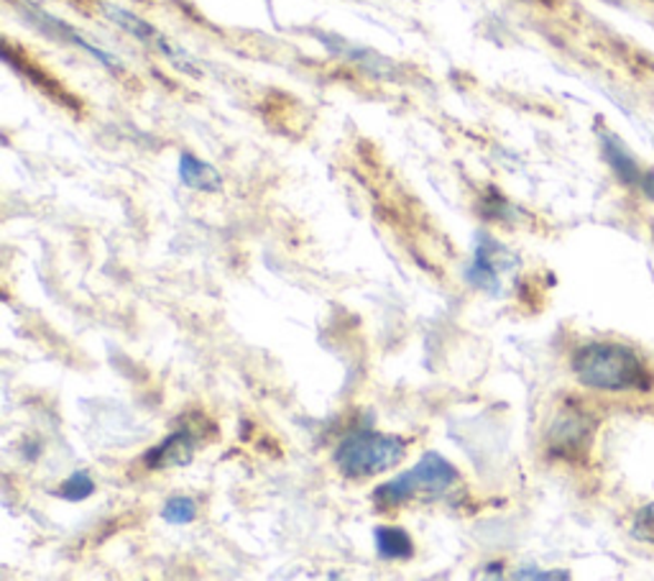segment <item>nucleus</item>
Here are the masks:
<instances>
[{"label": "nucleus", "instance_id": "3", "mask_svg": "<svg viewBox=\"0 0 654 581\" xmlns=\"http://www.w3.org/2000/svg\"><path fill=\"white\" fill-rule=\"evenodd\" d=\"M402 435L381 431H355L335 449V467L348 479H369L402 464L406 457Z\"/></svg>", "mask_w": 654, "mask_h": 581}, {"label": "nucleus", "instance_id": "2", "mask_svg": "<svg viewBox=\"0 0 654 581\" xmlns=\"http://www.w3.org/2000/svg\"><path fill=\"white\" fill-rule=\"evenodd\" d=\"M461 482L457 469L450 464L445 457L430 451L414 464L412 469L402 471L394 479H389L381 487H376L371 494L373 504L379 510H394L399 504L414 500V497H437Z\"/></svg>", "mask_w": 654, "mask_h": 581}, {"label": "nucleus", "instance_id": "13", "mask_svg": "<svg viewBox=\"0 0 654 581\" xmlns=\"http://www.w3.org/2000/svg\"><path fill=\"white\" fill-rule=\"evenodd\" d=\"M57 494L67 502H82V500H88V497L95 494V482H92V477L88 474V471H74L67 482L59 484Z\"/></svg>", "mask_w": 654, "mask_h": 581}, {"label": "nucleus", "instance_id": "12", "mask_svg": "<svg viewBox=\"0 0 654 581\" xmlns=\"http://www.w3.org/2000/svg\"><path fill=\"white\" fill-rule=\"evenodd\" d=\"M161 518H164L169 525H190L198 520V502L184 494L169 497L164 508H161Z\"/></svg>", "mask_w": 654, "mask_h": 581}, {"label": "nucleus", "instance_id": "16", "mask_svg": "<svg viewBox=\"0 0 654 581\" xmlns=\"http://www.w3.org/2000/svg\"><path fill=\"white\" fill-rule=\"evenodd\" d=\"M640 190L644 192V198L654 203V170H644L642 180H640Z\"/></svg>", "mask_w": 654, "mask_h": 581}, {"label": "nucleus", "instance_id": "11", "mask_svg": "<svg viewBox=\"0 0 654 581\" xmlns=\"http://www.w3.org/2000/svg\"><path fill=\"white\" fill-rule=\"evenodd\" d=\"M373 541H376L379 559L384 561H406L414 555V541L404 528L381 525L373 530Z\"/></svg>", "mask_w": 654, "mask_h": 581}, {"label": "nucleus", "instance_id": "9", "mask_svg": "<svg viewBox=\"0 0 654 581\" xmlns=\"http://www.w3.org/2000/svg\"><path fill=\"white\" fill-rule=\"evenodd\" d=\"M601 151H603V159H606V164L611 167V172L616 174V180L626 184V188H640V180L644 170L636 162L632 151H628L622 141H618L614 133H601Z\"/></svg>", "mask_w": 654, "mask_h": 581}, {"label": "nucleus", "instance_id": "15", "mask_svg": "<svg viewBox=\"0 0 654 581\" xmlns=\"http://www.w3.org/2000/svg\"><path fill=\"white\" fill-rule=\"evenodd\" d=\"M514 579H571L567 571H542L537 567H526L514 571Z\"/></svg>", "mask_w": 654, "mask_h": 581}, {"label": "nucleus", "instance_id": "7", "mask_svg": "<svg viewBox=\"0 0 654 581\" xmlns=\"http://www.w3.org/2000/svg\"><path fill=\"white\" fill-rule=\"evenodd\" d=\"M194 449H198L194 433L190 431V428H184V431H174L172 435H167L164 441L157 443L154 449L147 451L143 464H147V469H151V471L187 467V464H192Z\"/></svg>", "mask_w": 654, "mask_h": 581}, {"label": "nucleus", "instance_id": "1", "mask_svg": "<svg viewBox=\"0 0 654 581\" xmlns=\"http://www.w3.org/2000/svg\"><path fill=\"white\" fill-rule=\"evenodd\" d=\"M573 374L583 387L598 392H650L654 387L647 361L616 341H591L577 349Z\"/></svg>", "mask_w": 654, "mask_h": 581}, {"label": "nucleus", "instance_id": "6", "mask_svg": "<svg viewBox=\"0 0 654 581\" xmlns=\"http://www.w3.org/2000/svg\"><path fill=\"white\" fill-rule=\"evenodd\" d=\"M591 433H593V425L588 418L575 415V412L573 415H563L555 425H552L550 451L563 459L581 457V453L588 449Z\"/></svg>", "mask_w": 654, "mask_h": 581}, {"label": "nucleus", "instance_id": "10", "mask_svg": "<svg viewBox=\"0 0 654 581\" xmlns=\"http://www.w3.org/2000/svg\"><path fill=\"white\" fill-rule=\"evenodd\" d=\"M180 180L190 190H200V192L223 190V177H220L215 167L202 162V159L190 154V151H184V154L180 157Z\"/></svg>", "mask_w": 654, "mask_h": 581}, {"label": "nucleus", "instance_id": "8", "mask_svg": "<svg viewBox=\"0 0 654 581\" xmlns=\"http://www.w3.org/2000/svg\"><path fill=\"white\" fill-rule=\"evenodd\" d=\"M103 11L108 13L110 21L118 23V27H121L123 31H129L131 37L143 41V44L159 49L161 54H167L169 59H174V62L180 64V67H187V62H182V52H180V49H174L172 44H169L167 37H161V33L154 27H151L149 21L139 19V16H133L131 11H125V8H121V6L103 3Z\"/></svg>", "mask_w": 654, "mask_h": 581}, {"label": "nucleus", "instance_id": "4", "mask_svg": "<svg viewBox=\"0 0 654 581\" xmlns=\"http://www.w3.org/2000/svg\"><path fill=\"white\" fill-rule=\"evenodd\" d=\"M504 249L499 247L494 239H489L486 233H479V241H475V251H473V262L465 269V280L473 288H481L486 292H499V272L504 269Z\"/></svg>", "mask_w": 654, "mask_h": 581}, {"label": "nucleus", "instance_id": "5", "mask_svg": "<svg viewBox=\"0 0 654 581\" xmlns=\"http://www.w3.org/2000/svg\"><path fill=\"white\" fill-rule=\"evenodd\" d=\"M23 11H27L29 21L33 23V27H37L39 31H44L47 37L59 39V41H67V44H74V47L84 49V52L95 57L98 62H103L105 67H110V70H121V64H118V59H115V57H110V54L105 52V49H98L95 44H90L88 39L80 37V33L74 31L72 27H67V23H62L59 19H54V16H49L47 11H41V8H37V6H27V8H23Z\"/></svg>", "mask_w": 654, "mask_h": 581}, {"label": "nucleus", "instance_id": "14", "mask_svg": "<svg viewBox=\"0 0 654 581\" xmlns=\"http://www.w3.org/2000/svg\"><path fill=\"white\" fill-rule=\"evenodd\" d=\"M634 533L636 538H642V541L654 543V508H644L640 515H636Z\"/></svg>", "mask_w": 654, "mask_h": 581}]
</instances>
